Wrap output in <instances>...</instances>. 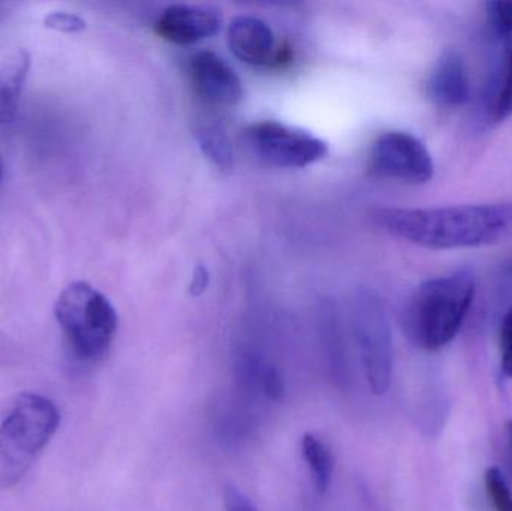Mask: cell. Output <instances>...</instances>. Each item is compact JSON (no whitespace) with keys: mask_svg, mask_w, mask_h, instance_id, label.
<instances>
[{"mask_svg":"<svg viewBox=\"0 0 512 511\" xmlns=\"http://www.w3.org/2000/svg\"><path fill=\"white\" fill-rule=\"evenodd\" d=\"M3 8H5V6L0 5V20H2V15L5 14V11H3Z\"/></svg>","mask_w":512,"mask_h":511,"instance_id":"cell-24","label":"cell"},{"mask_svg":"<svg viewBox=\"0 0 512 511\" xmlns=\"http://www.w3.org/2000/svg\"><path fill=\"white\" fill-rule=\"evenodd\" d=\"M228 45L237 59L261 66L277 60L276 39L265 21L242 15L228 26Z\"/></svg>","mask_w":512,"mask_h":511,"instance_id":"cell-11","label":"cell"},{"mask_svg":"<svg viewBox=\"0 0 512 511\" xmlns=\"http://www.w3.org/2000/svg\"><path fill=\"white\" fill-rule=\"evenodd\" d=\"M225 509L227 511H256L254 504L243 495L236 486L230 485L224 491Z\"/></svg>","mask_w":512,"mask_h":511,"instance_id":"cell-19","label":"cell"},{"mask_svg":"<svg viewBox=\"0 0 512 511\" xmlns=\"http://www.w3.org/2000/svg\"><path fill=\"white\" fill-rule=\"evenodd\" d=\"M30 68V54L18 51L14 65L0 72V125L11 123L17 116L21 92Z\"/></svg>","mask_w":512,"mask_h":511,"instance_id":"cell-13","label":"cell"},{"mask_svg":"<svg viewBox=\"0 0 512 511\" xmlns=\"http://www.w3.org/2000/svg\"><path fill=\"white\" fill-rule=\"evenodd\" d=\"M262 384H264L265 393H267V396H270L271 399H276L277 401V399L282 398V378H280L276 368H273V366L265 368Z\"/></svg>","mask_w":512,"mask_h":511,"instance_id":"cell-20","label":"cell"},{"mask_svg":"<svg viewBox=\"0 0 512 511\" xmlns=\"http://www.w3.org/2000/svg\"><path fill=\"white\" fill-rule=\"evenodd\" d=\"M373 221L393 236L427 249H469L512 237V201L405 209L381 207Z\"/></svg>","mask_w":512,"mask_h":511,"instance_id":"cell-1","label":"cell"},{"mask_svg":"<svg viewBox=\"0 0 512 511\" xmlns=\"http://www.w3.org/2000/svg\"><path fill=\"white\" fill-rule=\"evenodd\" d=\"M246 143L265 164L304 168L328 155L324 140L274 120L255 123L246 131Z\"/></svg>","mask_w":512,"mask_h":511,"instance_id":"cell-6","label":"cell"},{"mask_svg":"<svg viewBox=\"0 0 512 511\" xmlns=\"http://www.w3.org/2000/svg\"><path fill=\"white\" fill-rule=\"evenodd\" d=\"M505 465L512 474V419L505 425Z\"/></svg>","mask_w":512,"mask_h":511,"instance_id":"cell-22","label":"cell"},{"mask_svg":"<svg viewBox=\"0 0 512 511\" xmlns=\"http://www.w3.org/2000/svg\"><path fill=\"white\" fill-rule=\"evenodd\" d=\"M499 348H501L502 372L512 378V306L502 320Z\"/></svg>","mask_w":512,"mask_h":511,"instance_id":"cell-18","label":"cell"},{"mask_svg":"<svg viewBox=\"0 0 512 511\" xmlns=\"http://www.w3.org/2000/svg\"><path fill=\"white\" fill-rule=\"evenodd\" d=\"M370 170L384 179L424 185L433 179L435 162L420 138L409 132L388 131L373 143Z\"/></svg>","mask_w":512,"mask_h":511,"instance_id":"cell-7","label":"cell"},{"mask_svg":"<svg viewBox=\"0 0 512 511\" xmlns=\"http://www.w3.org/2000/svg\"><path fill=\"white\" fill-rule=\"evenodd\" d=\"M486 491L495 511H512V492L501 468L492 467L484 476Z\"/></svg>","mask_w":512,"mask_h":511,"instance_id":"cell-16","label":"cell"},{"mask_svg":"<svg viewBox=\"0 0 512 511\" xmlns=\"http://www.w3.org/2000/svg\"><path fill=\"white\" fill-rule=\"evenodd\" d=\"M54 315L75 356L84 362L104 357L119 327L113 303L84 281L72 282L60 293Z\"/></svg>","mask_w":512,"mask_h":511,"instance_id":"cell-3","label":"cell"},{"mask_svg":"<svg viewBox=\"0 0 512 511\" xmlns=\"http://www.w3.org/2000/svg\"><path fill=\"white\" fill-rule=\"evenodd\" d=\"M204 155L222 171H230L234 165V152L227 132L218 123H204L197 131Z\"/></svg>","mask_w":512,"mask_h":511,"instance_id":"cell-15","label":"cell"},{"mask_svg":"<svg viewBox=\"0 0 512 511\" xmlns=\"http://www.w3.org/2000/svg\"><path fill=\"white\" fill-rule=\"evenodd\" d=\"M189 77L195 95L210 107H234L242 99V80L215 51L195 54L189 63Z\"/></svg>","mask_w":512,"mask_h":511,"instance_id":"cell-9","label":"cell"},{"mask_svg":"<svg viewBox=\"0 0 512 511\" xmlns=\"http://www.w3.org/2000/svg\"><path fill=\"white\" fill-rule=\"evenodd\" d=\"M222 15L206 6L171 5L162 11L155 30L165 41L177 45H192L218 35Z\"/></svg>","mask_w":512,"mask_h":511,"instance_id":"cell-10","label":"cell"},{"mask_svg":"<svg viewBox=\"0 0 512 511\" xmlns=\"http://www.w3.org/2000/svg\"><path fill=\"white\" fill-rule=\"evenodd\" d=\"M487 18L504 60L486 96L487 114L499 123L512 116V0L487 3Z\"/></svg>","mask_w":512,"mask_h":511,"instance_id":"cell-8","label":"cell"},{"mask_svg":"<svg viewBox=\"0 0 512 511\" xmlns=\"http://www.w3.org/2000/svg\"><path fill=\"white\" fill-rule=\"evenodd\" d=\"M301 453L312 473L315 488L318 489L319 494H325L330 488L334 471L333 453L328 449L327 444L322 443L312 434L303 435L301 438Z\"/></svg>","mask_w":512,"mask_h":511,"instance_id":"cell-14","label":"cell"},{"mask_svg":"<svg viewBox=\"0 0 512 511\" xmlns=\"http://www.w3.org/2000/svg\"><path fill=\"white\" fill-rule=\"evenodd\" d=\"M475 287V273L466 267L423 282L405 311V330L412 344L426 351L450 344L465 323Z\"/></svg>","mask_w":512,"mask_h":511,"instance_id":"cell-2","label":"cell"},{"mask_svg":"<svg viewBox=\"0 0 512 511\" xmlns=\"http://www.w3.org/2000/svg\"><path fill=\"white\" fill-rule=\"evenodd\" d=\"M44 24L48 29L63 33H80L87 27L84 18L66 11L50 12V14L44 18Z\"/></svg>","mask_w":512,"mask_h":511,"instance_id":"cell-17","label":"cell"},{"mask_svg":"<svg viewBox=\"0 0 512 511\" xmlns=\"http://www.w3.org/2000/svg\"><path fill=\"white\" fill-rule=\"evenodd\" d=\"M209 279V272H207L206 267L198 266L195 269L194 276H192L191 287H189L191 296H201L206 291L207 285H209Z\"/></svg>","mask_w":512,"mask_h":511,"instance_id":"cell-21","label":"cell"},{"mask_svg":"<svg viewBox=\"0 0 512 511\" xmlns=\"http://www.w3.org/2000/svg\"><path fill=\"white\" fill-rule=\"evenodd\" d=\"M60 425V411L51 399L24 393L0 423V471L17 479L45 449Z\"/></svg>","mask_w":512,"mask_h":511,"instance_id":"cell-4","label":"cell"},{"mask_svg":"<svg viewBox=\"0 0 512 511\" xmlns=\"http://www.w3.org/2000/svg\"><path fill=\"white\" fill-rule=\"evenodd\" d=\"M427 95L442 107H460L471 95L468 68L457 51L448 50L439 57L427 80Z\"/></svg>","mask_w":512,"mask_h":511,"instance_id":"cell-12","label":"cell"},{"mask_svg":"<svg viewBox=\"0 0 512 511\" xmlns=\"http://www.w3.org/2000/svg\"><path fill=\"white\" fill-rule=\"evenodd\" d=\"M354 326L370 390L375 395H384L393 377L394 344L387 312L375 294L369 291L358 294Z\"/></svg>","mask_w":512,"mask_h":511,"instance_id":"cell-5","label":"cell"},{"mask_svg":"<svg viewBox=\"0 0 512 511\" xmlns=\"http://www.w3.org/2000/svg\"><path fill=\"white\" fill-rule=\"evenodd\" d=\"M3 174H5V165H3V161L0 159V183H2Z\"/></svg>","mask_w":512,"mask_h":511,"instance_id":"cell-23","label":"cell"}]
</instances>
